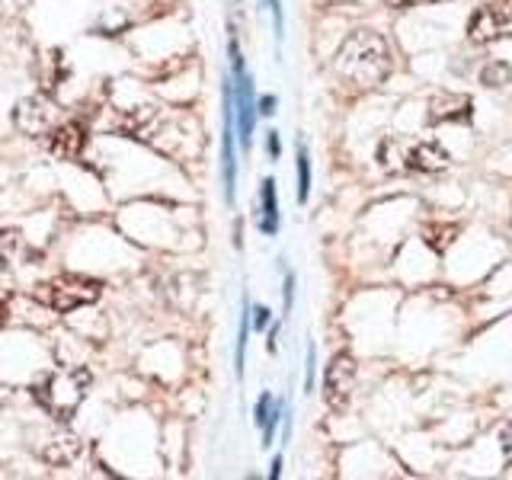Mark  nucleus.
<instances>
[{
	"mask_svg": "<svg viewBox=\"0 0 512 480\" xmlns=\"http://www.w3.org/2000/svg\"><path fill=\"white\" fill-rule=\"evenodd\" d=\"M333 68L346 80V84L359 87V90L381 87L384 80L391 77V68H394L391 45L372 29H356L343 39L340 52H336V58H333Z\"/></svg>",
	"mask_w": 512,
	"mask_h": 480,
	"instance_id": "1",
	"label": "nucleus"
},
{
	"mask_svg": "<svg viewBox=\"0 0 512 480\" xmlns=\"http://www.w3.org/2000/svg\"><path fill=\"white\" fill-rule=\"evenodd\" d=\"M87 391H90L87 368H61V372H52L42 381L32 384V397H36V404L61 423H68L77 413V407L84 404Z\"/></svg>",
	"mask_w": 512,
	"mask_h": 480,
	"instance_id": "2",
	"label": "nucleus"
},
{
	"mask_svg": "<svg viewBox=\"0 0 512 480\" xmlns=\"http://www.w3.org/2000/svg\"><path fill=\"white\" fill-rule=\"evenodd\" d=\"M100 295H103V282L90 276H77V272H71V276H55L32 288V298L58 314L87 308V304H93Z\"/></svg>",
	"mask_w": 512,
	"mask_h": 480,
	"instance_id": "3",
	"label": "nucleus"
},
{
	"mask_svg": "<svg viewBox=\"0 0 512 480\" xmlns=\"http://www.w3.org/2000/svg\"><path fill=\"white\" fill-rule=\"evenodd\" d=\"M356 391V359L349 352H340L333 356V362L327 365L324 372V397L330 410H346L349 397Z\"/></svg>",
	"mask_w": 512,
	"mask_h": 480,
	"instance_id": "4",
	"label": "nucleus"
},
{
	"mask_svg": "<svg viewBox=\"0 0 512 480\" xmlns=\"http://www.w3.org/2000/svg\"><path fill=\"white\" fill-rule=\"evenodd\" d=\"M13 122L20 125V132L29 138H42L58 125V109L42 100V96H26V100L13 109Z\"/></svg>",
	"mask_w": 512,
	"mask_h": 480,
	"instance_id": "5",
	"label": "nucleus"
},
{
	"mask_svg": "<svg viewBox=\"0 0 512 480\" xmlns=\"http://www.w3.org/2000/svg\"><path fill=\"white\" fill-rule=\"evenodd\" d=\"M471 39L474 42H496L512 39V4H484L471 20Z\"/></svg>",
	"mask_w": 512,
	"mask_h": 480,
	"instance_id": "6",
	"label": "nucleus"
},
{
	"mask_svg": "<svg viewBox=\"0 0 512 480\" xmlns=\"http://www.w3.org/2000/svg\"><path fill=\"white\" fill-rule=\"evenodd\" d=\"M84 144H87V132H84V125H77V122H58L52 132L45 135L48 154H55L58 160H74V157H80Z\"/></svg>",
	"mask_w": 512,
	"mask_h": 480,
	"instance_id": "7",
	"label": "nucleus"
},
{
	"mask_svg": "<svg viewBox=\"0 0 512 480\" xmlns=\"http://www.w3.org/2000/svg\"><path fill=\"white\" fill-rule=\"evenodd\" d=\"M471 96L464 93H436L429 100V122H468L471 119Z\"/></svg>",
	"mask_w": 512,
	"mask_h": 480,
	"instance_id": "8",
	"label": "nucleus"
},
{
	"mask_svg": "<svg viewBox=\"0 0 512 480\" xmlns=\"http://www.w3.org/2000/svg\"><path fill=\"white\" fill-rule=\"evenodd\" d=\"M452 164V157L436 141H423V144H410L407 148V170H420V173H442Z\"/></svg>",
	"mask_w": 512,
	"mask_h": 480,
	"instance_id": "9",
	"label": "nucleus"
},
{
	"mask_svg": "<svg viewBox=\"0 0 512 480\" xmlns=\"http://www.w3.org/2000/svg\"><path fill=\"white\" fill-rule=\"evenodd\" d=\"M80 452V439L74 436V432H58V436H52L45 442L42 448V458L48 464H55V468H61V464H71Z\"/></svg>",
	"mask_w": 512,
	"mask_h": 480,
	"instance_id": "10",
	"label": "nucleus"
},
{
	"mask_svg": "<svg viewBox=\"0 0 512 480\" xmlns=\"http://www.w3.org/2000/svg\"><path fill=\"white\" fill-rule=\"evenodd\" d=\"M23 253H26V237L20 231L0 228V272L13 269L23 260Z\"/></svg>",
	"mask_w": 512,
	"mask_h": 480,
	"instance_id": "11",
	"label": "nucleus"
},
{
	"mask_svg": "<svg viewBox=\"0 0 512 480\" xmlns=\"http://www.w3.org/2000/svg\"><path fill=\"white\" fill-rule=\"evenodd\" d=\"M263 218H260V231L263 234H276L279 231V202H276V180H263Z\"/></svg>",
	"mask_w": 512,
	"mask_h": 480,
	"instance_id": "12",
	"label": "nucleus"
},
{
	"mask_svg": "<svg viewBox=\"0 0 512 480\" xmlns=\"http://www.w3.org/2000/svg\"><path fill=\"white\" fill-rule=\"evenodd\" d=\"M480 80H484L487 87H506L512 80V68L506 61H490L484 71H480Z\"/></svg>",
	"mask_w": 512,
	"mask_h": 480,
	"instance_id": "13",
	"label": "nucleus"
},
{
	"mask_svg": "<svg viewBox=\"0 0 512 480\" xmlns=\"http://www.w3.org/2000/svg\"><path fill=\"white\" fill-rule=\"evenodd\" d=\"M308 192H311V160L308 151L298 148V202H308Z\"/></svg>",
	"mask_w": 512,
	"mask_h": 480,
	"instance_id": "14",
	"label": "nucleus"
},
{
	"mask_svg": "<svg viewBox=\"0 0 512 480\" xmlns=\"http://www.w3.org/2000/svg\"><path fill=\"white\" fill-rule=\"evenodd\" d=\"M247 333H250V311L244 308V320H240V340H237V375H244V349H247Z\"/></svg>",
	"mask_w": 512,
	"mask_h": 480,
	"instance_id": "15",
	"label": "nucleus"
},
{
	"mask_svg": "<svg viewBox=\"0 0 512 480\" xmlns=\"http://www.w3.org/2000/svg\"><path fill=\"white\" fill-rule=\"evenodd\" d=\"M256 112H260V116H272V112H276V96H263L260 109H256Z\"/></svg>",
	"mask_w": 512,
	"mask_h": 480,
	"instance_id": "16",
	"label": "nucleus"
},
{
	"mask_svg": "<svg viewBox=\"0 0 512 480\" xmlns=\"http://www.w3.org/2000/svg\"><path fill=\"white\" fill-rule=\"evenodd\" d=\"M503 455H506V461H512V423L503 429Z\"/></svg>",
	"mask_w": 512,
	"mask_h": 480,
	"instance_id": "17",
	"label": "nucleus"
},
{
	"mask_svg": "<svg viewBox=\"0 0 512 480\" xmlns=\"http://www.w3.org/2000/svg\"><path fill=\"white\" fill-rule=\"evenodd\" d=\"M253 324H256V330H263L269 324V311L266 308H256L253 311Z\"/></svg>",
	"mask_w": 512,
	"mask_h": 480,
	"instance_id": "18",
	"label": "nucleus"
},
{
	"mask_svg": "<svg viewBox=\"0 0 512 480\" xmlns=\"http://www.w3.org/2000/svg\"><path fill=\"white\" fill-rule=\"evenodd\" d=\"M397 7H420V4H445V0H391Z\"/></svg>",
	"mask_w": 512,
	"mask_h": 480,
	"instance_id": "19",
	"label": "nucleus"
},
{
	"mask_svg": "<svg viewBox=\"0 0 512 480\" xmlns=\"http://www.w3.org/2000/svg\"><path fill=\"white\" fill-rule=\"evenodd\" d=\"M304 388H314V349H308V378H304Z\"/></svg>",
	"mask_w": 512,
	"mask_h": 480,
	"instance_id": "20",
	"label": "nucleus"
},
{
	"mask_svg": "<svg viewBox=\"0 0 512 480\" xmlns=\"http://www.w3.org/2000/svg\"><path fill=\"white\" fill-rule=\"evenodd\" d=\"M266 144H269V154H272V157H279V135H276V132H269V141H266Z\"/></svg>",
	"mask_w": 512,
	"mask_h": 480,
	"instance_id": "21",
	"label": "nucleus"
},
{
	"mask_svg": "<svg viewBox=\"0 0 512 480\" xmlns=\"http://www.w3.org/2000/svg\"><path fill=\"white\" fill-rule=\"evenodd\" d=\"M266 4H269L272 16H276V26L282 29V10H279V0H266Z\"/></svg>",
	"mask_w": 512,
	"mask_h": 480,
	"instance_id": "22",
	"label": "nucleus"
},
{
	"mask_svg": "<svg viewBox=\"0 0 512 480\" xmlns=\"http://www.w3.org/2000/svg\"><path fill=\"white\" fill-rule=\"evenodd\" d=\"M292 285H295V279L288 276L285 279V308H292Z\"/></svg>",
	"mask_w": 512,
	"mask_h": 480,
	"instance_id": "23",
	"label": "nucleus"
},
{
	"mask_svg": "<svg viewBox=\"0 0 512 480\" xmlns=\"http://www.w3.org/2000/svg\"><path fill=\"white\" fill-rule=\"evenodd\" d=\"M279 468H282V458L272 461V471H269V477H279Z\"/></svg>",
	"mask_w": 512,
	"mask_h": 480,
	"instance_id": "24",
	"label": "nucleus"
},
{
	"mask_svg": "<svg viewBox=\"0 0 512 480\" xmlns=\"http://www.w3.org/2000/svg\"><path fill=\"white\" fill-rule=\"evenodd\" d=\"M4 324H7V304L0 301V327H4Z\"/></svg>",
	"mask_w": 512,
	"mask_h": 480,
	"instance_id": "25",
	"label": "nucleus"
},
{
	"mask_svg": "<svg viewBox=\"0 0 512 480\" xmlns=\"http://www.w3.org/2000/svg\"><path fill=\"white\" fill-rule=\"evenodd\" d=\"M487 4H496V7H500V4H512V0H487Z\"/></svg>",
	"mask_w": 512,
	"mask_h": 480,
	"instance_id": "26",
	"label": "nucleus"
}]
</instances>
